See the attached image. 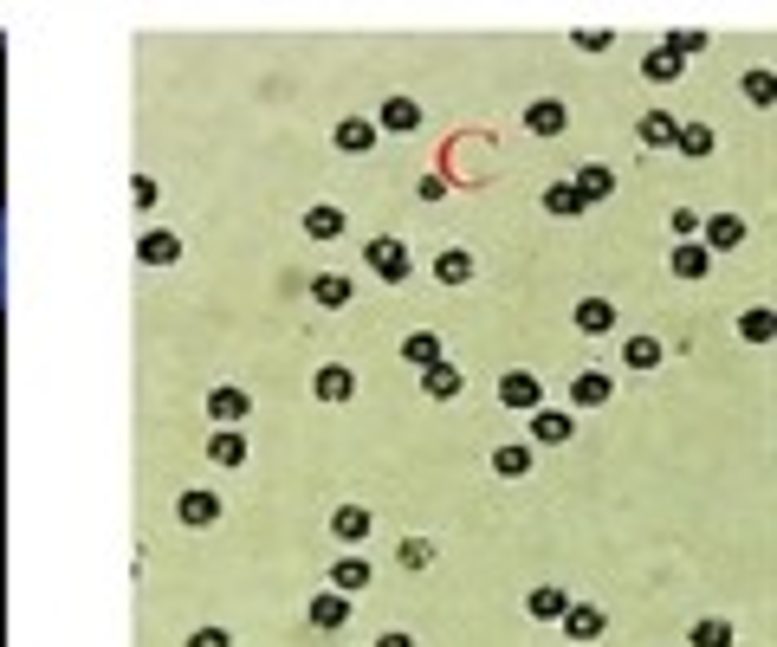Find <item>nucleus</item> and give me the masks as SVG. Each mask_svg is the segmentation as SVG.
I'll return each instance as SVG.
<instances>
[{
  "label": "nucleus",
  "mask_w": 777,
  "mask_h": 647,
  "mask_svg": "<svg viewBox=\"0 0 777 647\" xmlns=\"http://www.w3.org/2000/svg\"><path fill=\"white\" fill-rule=\"evenodd\" d=\"M499 402H506V408H538L544 402L538 376H531V369H506V376H499Z\"/></svg>",
  "instance_id": "f257e3e1"
},
{
  "label": "nucleus",
  "mask_w": 777,
  "mask_h": 647,
  "mask_svg": "<svg viewBox=\"0 0 777 647\" xmlns=\"http://www.w3.org/2000/svg\"><path fill=\"white\" fill-rule=\"evenodd\" d=\"M570 434V415H538V440H564Z\"/></svg>",
  "instance_id": "72a5a7b5"
},
{
  "label": "nucleus",
  "mask_w": 777,
  "mask_h": 647,
  "mask_svg": "<svg viewBox=\"0 0 777 647\" xmlns=\"http://www.w3.org/2000/svg\"><path fill=\"white\" fill-rule=\"evenodd\" d=\"M674 136H680V123L667 117V110H648V117H642V143H648V149H667Z\"/></svg>",
  "instance_id": "9d476101"
},
{
  "label": "nucleus",
  "mask_w": 777,
  "mask_h": 647,
  "mask_svg": "<svg viewBox=\"0 0 777 647\" xmlns=\"http://www.w3.org/2000/svg\"><path fill=\"white\" fill-rule=\"evenodd\" d=\"M311 389H318L324 395V402H344V395H350V369H318V382H311Z\"/></svg>",
  "instance_id": "6ab92c4d"
},
{
  "label": "nucleus",
  "mask_w": 777,
  "mask_h": 647,
  "mask_svg": "<svg viewBox=\"0 0 777 647\" xmlns=\"http://www.w3.org/2000/svg\"><path fill=\"white\" fill-rule=\"evenodd\" d=\"M370 143H376L370 117H344V123H337V149H370Z\"/></svg>",
  "instance_id": "f8f14e48"
},
{
  "label": "nucleus",
  "mask_w": 777,
  "mask_h": 647,
  "mask_svg": "<svg viewBox=\"0 0 777 647\" xmlns=\"http://www.w3.org/2000/svg\"><path fill=\"white\" fill-rule=\"evenodd\" d=\"M570 402H577V408H596V402H609V376H596V369H583V376L570 382Z\"/></svg>",
  "instance_id": "423d86ee"
},
{
  "label": "nucleus",
  "mask_w": 777,
  "mask_h": 647,
  "mask_svg": "<svg viewBox=\"0 0 777 647\" xmlns=\"http://www.w3.org/2000/svg\"><path fill=\"white\" fill-rule=\"evenodd\" d=\"M370 266L383 272V279H408V266H415V253H408L402 240H376V246H370Z\"/></svg>",
  "instance_id": "f03ea898"
},
{
  "label": "nucleus",
  "mask_w": 777,
  "mask_h": 647,
  "mask_svg": "<svg viewBox=\"0 0 777 647\" xmlns=\"http://www.w3.org/2000/svg\"><path fill=\"white\" fill-rule=\"evenodd\" d=\"M577 324H583V330H609V324H616V311H609L603 298H583V305H577Z\"/></svg>",
  "instance_id": "412c9836"
},
{
  "label": "nucleus",
  "mask_w": 777,
  "mask_h": 647,
  "mask_svg": "<svg viewBox=\"0 0 777 647\" xmlns=\"http://www.w3.org/2000/svg\"><path fill=\"white\" fill-rule=\"evenodd\" d=\"M208 408H214L221 421H240V415L253 408V395H247V389H214V395H208Z\"/></svg>",
  "instance_id": "4468645a"
},
{
  "label": "nucleus",
  "mask_w": 777,
  "mask_h": 647,
  "mask_svg": "<svg viewBox=\"0 0 777 647\" xmlns=\"http://www.w3.org/2000/svg\"><path fill=\"white\" fill-rule=\"evenodd\" d=\"M739 330H745V343H771L777 318H771V311H745V318H739Z\"/></svg>",
  "instance_id": "4be33fe9"
},
{
  "label": "nucleus",
  "mask_w": 777,
  "mask_h": 647,
  "mask_svg": "<svg viewBox=\"0 0 777 647\" xmlns=\"http://www.w3.org/2000/svg\"><path fill=\"white\" fill-rule=\"evenodd\" d=\"M188 647H227V628H195Z\"/></svg>",
  "instance_id": "c9c22d12"
},
{
  "label": "nucleus",
  "mask_w": 777,
  "mask_h": 647,
  "mask_svg": "<svg viewBox=\"0 0 777 647\" xmlns=\"http://www.w3.org/2000/svg\"><path fill=\"white\" fill-rule=\"evenodd\" d=\"M629 363L635 369H654V363H661V343H654V337H629Z\"/></svg>",
  "instance_id": "c85d7f7f"
},
{
  "label": "nucleus",
  "mask_w": 777,
  "mask_h": 647,
  "mask_svg": "<svg viewBox=\"0 0 777 647\" xmlns=\"http://www.w3.org/2000/svg\"><path fill=\"white\" fill-rule=\"evenodd\" d=\"M642 72L654 78V85H667V78H674V72H680V52H674V46H667V52H654V59L642 65Z\"/></svg>",
  "instance_id": "bb28decb"
},
{
  "label": "nucleus",
  "mask_w": 777,
  "mask_h": 647,
  "mask_svg": "<svg viewBox=\"0 0 777 647\" xmlns=\"http://www.w3.org/2000/svg\"><path fill=\"white\" fill-rule=\"evenodd\" d=\"M564 628L577 641H590V635H603V609H590V602H583V609H564Z\"/></svg>",
  "instance_id": "dca6fc26"
},
{
  "label": "nucleus",
  "mask_w": 777,
  "mask_h": 647,
  "mask_svg": "<svg viewBox=\"0 0 777 647\" xmlns=\"http://www.w3.org/2000/svg\"><path fill=\"white\" fill-rule=\"evenodd\" d=\"M136 253H143V266H175V259H182V240H175V233H143Z\"/></svg>",
  "instance_id": "20e7f679"
},
{
  "label": "nucleus",
  "mask_w": 777,
  "mask_h": 647,
  "mask_svg": "<svg viewBox=\"0 0 777 647\" xmlns=\"http://www.w3.org/2000/svg\"><path fill=\"white\" fill-rule=\"evenodd\" d=\"M376 647H415V641H408V635H383V641H376Z\"/></svg>",
  "instance_id": "4c0bfd02"
},
{
  "label": "nucleus",
  "mask_w": 777,
  "mask_h": 647,
  "mask_svg": "<svg viewBox=\"0 0 777 647\" xmlns=\"http://www.w3.org/2000/svg\"><path fill=\"white\" fill-rule=\"evenodd\" d=\"M564 123H570V110L557 104V98H538V104L525 110V130H531V136H557Z\"/></svg>",
  "instance_id": "7ed1b4c3"
},
{
  "label": "nucleus",
  "mask_w": 777,
  "mask_h": 647,
  "mask_svg": "<svg viewBox=\"0 0 777 647\" xmlns=\"http://www.w3.org/2000/svg\"><path fill=\"white\" fill-rule=\"evenodd\" d=\"M331 531H337V538H344V544H357V538H370V512H363V505H344V512H337V518H331Z\"/></svg>",
  "instance_id": "9b49d317"
},
{
  "label": "nucleus",
  "mask_w": 777,
  "mask_h": 647,
  "mask_svg": "<svg viewBox=\"0 0 777 647\" xmlns=\"http://www.w3.org/2000/svg\"><path fill=\"white\" fill-rule=\"evenodd\" d=\"M331 583H337V589H370V563H363V557H337Z\"/></svg>",
  "instance_id": "f3484780"
},
{
  "label": "nucleus",
  "mask_w": 777,
  "mask_h": 647,
  "mask_svg": "<svg viewBox=\"0 0 777 647\" xmlns=\"http://www.w3.org/2000/svg\"><path fill=\"white\" fill-rule=\"evenodd\" d=\"M402 356H408V363H421V369H434V363H441V343H434V337H408Z\"/></svg>",
  "instance_id": "b1692460"
},
{
  "label": "nucleus",
  "mask_w": 777,
  "mask_h": 647,
  "mask_svg": "<svg viewBox=\"0 0 777 647\" xmlns=\"http://www.w3.org/2000/svg\"><path fill=\"white\" fill-rule=\"evenodd\" d=\"M0 233H7V227H0Z\"/></svg>",
  "instance_id": "58836bf2"
},
{
  "label": "nucleus",
  "mask_w": 777,
  "mask_h": 647,
  "mask_svg": "<svg viewBox=\"0 0 777 647\" xmlns=\"http://www.w3.org/2000/svg\"><path fill=\"white\" fill-rule=\"evenodd\" d=\"M745 91H752L758 104H771V72H752V78H745Z\"/></svg>",
  "instance_id": "e433bc0d"
},
{
  "label": "nucleus",
  "mask_w": 777,
  "mask_h": 647,
  "mask_svg": "<svg viewBox=\"0 0 777 647\" xmlns=\"http://www.w3.org/2000/svg\"><path fill=\"white\" fill-rule=\"evenodd\" d=\"M564 609H570L564 589H531V615H538V622H557Z\"/></svg>",
  "instance_id": "a211bd4d"
},
{
  "label": "nucleus",
  "mask_w": 777,
  "mask_h": 647,
  "mask_svg": "<svg viewBox=\"0 0 777 647\" xmlns=\"http://www.w3.org/2000/svg\"><path fill=\"white\" fill-rule=\"evenodd\" d=\"M318 298H324V305H350V279H344V272H324V279H318Z\"/></svg>",
  "instance_id": "393cba45"
},
{
  "label": "nucleus",
  "mask_w": 777,
  "mask_h": 647,
  "mask_svg": "<svg viewBox=\"0 0 777 647\" xmlns=\"http://www.w3.org/2000/svg\"><path fill=\"white\" fill-rule=\"evenodd\" d=\"M214 518H221L214 492H182V525H214Z\"/></svg>",
  "instance_id": "39448f33"
},
{
  "label": "nucleus",
  "mask_w": 777,
  "mask_h": 647,
  "mask_svg": "<svg viewBox=\"0 0 777 647\" xmlns=\"http://www.w3.org/2000/svg\"><path fill=\"white\" fill-rule=\"evenodd\" d=\"M674 272H680V279L706 272V246H674Z\"/></svg>",
  "instance_id": "cd10ccee"
},
{
  "label": "nucleus",
  "mask_w": 777,
  "mask_h": 647,
  "mask_svg": "<svg viewBox=\"0 0 777 647\" xmlns=\"http://www.w3.org/2000/svg\"><path fill=\"white\" fill-rule=\"evenodd\" d=\"M395 557H402V570H421V563H434V550L421 544V538H408L402 550H395Z\"/></svg>",
  "instance_id": "473e14b6"
},
{
  "label": "nucleus",
  "mask_w": 777,
  "mask_h": 647,
  "mask_svg": "<svg viewBox=\"0 0 777 647\" xmlns=\"http://www.w3.org/2000/svg\"><path fill=\"white\" fill-rule=\"evenodd\" d=\"M421 123V104L415 98H389L383 104V130H415Z\"/></svg>",
  "instance_id": "2eb2a0df"
},
{
  "label": "nucleus",
  "mask_w": 777,
  "mask_h": 647,
  "mask_svg": "<svg viewBox=\"0 0 777 647\" xmlns=\"http://www.w3.org/2000/svg\"><path fill=\"white\" fill-rule=\"evenodd\" d=\"M674 143H687V156H706V149H713V130H706V123H687Z\"/></svg>",
  "instance_id": "7c9ffc66"
},
{
  "label": "nucleus",
  "mask_w": 777,
  "mask_h": 647,
  "mask_svg": "<svg viewBox=\"0 0 777 647\" xmlns=\"http://www.w3.org/2000/svg\"><path fill=\"white\" fill-rule=\"evenodd\" d=\"M609 188H616V175H609L603 162H590V169H577V201H603Z\"/></svg>",
  "instance_id": "6e6552de"
},
{
  "label": "nucleus",
  "mask_w": 777,
  "mask_h": 647,
  "mask_svg": "<svg viewBox=\"0 0 777 647\" xmlns=\"http://www.w3.org/2000/svg\"><path fill=\"white\" fill-rule=\"evenodd\" d=\"M434 272H441L447 285H467L473 279V253H441V259H434Z\"/></svg>",
  "instance_id": "aec40b11"
},
{
  "label": "nucleus",
  "mask_w": 777,
  "mask_h": 647,
  "mask_svg": "<svg viewBox=\"0 0 777 647\" xmlns=\"http://www.w3.org/2000/svg\"><path fill=\"white\" fill-rule=\"evenodd\" d=\"M214 460H221V466H240V460H247V440H240V434H214Z\"/></svg>",
  "instance_id": "a878e982"
},
{
  "label": "nucleus",
  "mask_w": 777,
  "mask_h": 647,
  "mask_svg": "<svg viewBox=\"0 0 777 647\" xmlns=\"http://www.w3.org/2000/svg\"><path fill=\"white\" fill-rule=\"evenodd\" d=\"M311 622H318V628H344L350 622V602L344 596H311Z\"/></svg>",
  "instance_id": "ddd939ff"
},
{
  "label": "nucleus",
  "mask_w": 777,
  "mask_h": 647,
  "mask_svg": "<svg viewBox=\"0 0 777 647\" xmlns=\"http://www.w3.org/2000/svg\"><path fill=\"white\" fill-rule=\"evenodd\" d=\"M544 208H551V214H577L583 201H577V188H570V182H557L551 195H544Z\"/></svg>",
  "instance_id": "2f4dec72"
},
{
  "label": "nucleus",
  "mask_w": 777,
  "mask_h": 647,
  "mask_svg": "<svg viewBox=\"0 0 777 647\" xmlns=\"http://www.w3.org/2000/svg\"><path fill=\"white\" fill-rule=\"evenodd\" d=\"M305 233H311V240H337V233H344V214H337L331 201H318V208L305 214Z\"/></svg>",
  "instance_id": "1a4fd4ad"
},
{
  "label": "nucleus",
  "mask_w": 777,
  "mask_h": 647,
  "mask_svg": "<svg viewBox=\"0 0 777 647\" xmlns=\"http://www.w3.org/2000/svg\"><path fill=\"white\" fill-rule=\"evenodd\" d=\"M706 227V246H739L745 240V220L739 214H713V220H700Z\"/></svg>",
  "instance_id": "0eeeda50"
},
{
  "label": "nucleus",
  "mask_w": 777,
  "mask_h": 647,
  "mask_svg": "<svg viewBox=\"0 0 777 647\" xmlns=\"http://www.w3.org/2000/svg\"><path fill=\"white\" fill-rule=\"evenodd\" d=\"M687 641H693V647H732V628H726V622H693Z\"/></svg>",
  "instance_id": "5701e85b"
},
{
  "label": "nucleus",
  "mask_w": 777,
  "mask_h": 647,
  "mask_svg": "<svg viewBox=\"0 0 777 647\" xmlns=\"http://www.w3.org/2000/svg\"><path fill=\"white\" fill-rule=\"evenodd\" d=\"M428 395H441V402H447V395H454V369H428Z\"/></svg>",
  "instance_id": "f704fd0d"
},
{
  "label": "nucleus",
  "mask_w": 777,
  "mask_h": 647,
  "mask_svg": "<svg viewBox=\"0 0 777 647\" xmlns=\"http://www.w3.org/2000/svg\"><path fill=\"white\" fill-rule=\"evenodd\" d=\"M493 466H499L506 479H512V473H525V466H531V447H499V453H493Z\"/></svg>",
  "instance_id": "c756f323"
}]
</instances>
